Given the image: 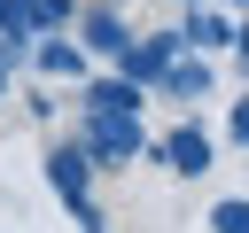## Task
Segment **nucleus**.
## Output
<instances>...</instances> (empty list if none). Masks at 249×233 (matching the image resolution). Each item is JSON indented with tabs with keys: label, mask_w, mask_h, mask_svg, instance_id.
Returning a JSON list of instances; mask_svg holds the SVG:
<instances>
[{
	"label": "nucleus",
	"mask_w": 249,
	"mask_h": 233,
	"mask_svg": "<svg viewBox=\"0 0 249 233\" xmlns=\"http://www.w3.org/2000/svg\"><path fill=\"white\" fill-rule=\"evenodd\" d=\"M0 23H8V39L23 31V0H0Z\"/></svg>",
	"instance_id": "nucleus-3"
},
{
	"label": "nucleus",
	"mask_w": 249,
	"mask_h": 233,
	"mask_svg": "<svg viewBox=\"0 0 249 233\" xmlns=\"http://www.w3.org/2000/svg\"><path fill=\"white\" fill-rule=\"evenodd\" d=\"M54 186L62 194H86V155L78 148H54Z\"/></svg>",
	"instance_id": "nucleus-2"
},
{
	"label": "nucleus",
	"mask_w": 249,
	"mask_h": 233,
	"mask_svg": "<svg viewBox=\"0 0 249 233\" xmlns=\"http://www.w3.org/2000/svg\"><path fill=\"white\" fill-rule=\"evenodd\" d=\"M171 163H179V171H202V163H210V140H202V132H171Z\"/></svg>",
	"instance_id": "nucleus-1"
}]
</instances>
